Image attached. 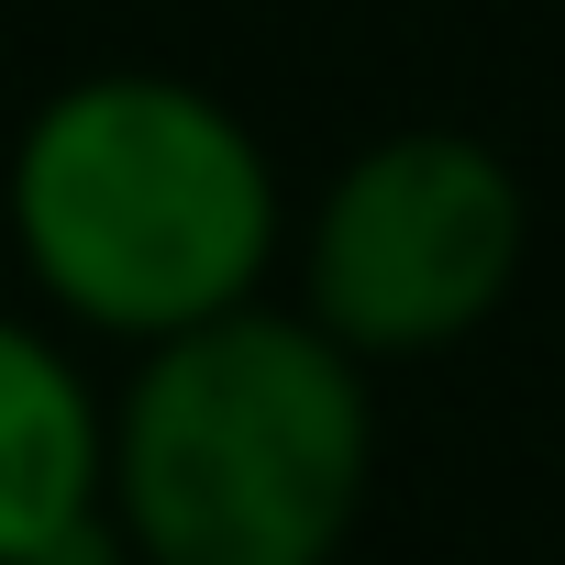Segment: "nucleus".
Returning <instances> with one entry per match:
<instances>
[{"label":"nucleus","instance_id":"nucleus-1","mask_svg":"<svg viewBox=\"0 0 565 565\" xmlns=\"http://www.w3.org/2000/svg\"><path fill=\"white\" fill-rule=\"evenodd\" d=\"M0 222L56 322L145 355L266 300L289 189L222 89L178 67H89L23 111Z\"/></svg>","mask_w":565,"mask_h":565},{"label":"nucleus","instance_id":"nucleus-2","mask_svg":"<svg viewBox=\"0 0 565 565\" xmlns=\"http://www.w3.org/2000/svg\"><path fill=\"white\" fill-rule=\"evenodd\" d=\"M377 488V388L311 322L244 300L134 355L111 399V532L134 565H333Z\"/></svg>","mask_w":565,"mask_h":565},{"label":"nucleus","instance_id":"nucleus-3","mask_svg":"<svg viewBox=\"0 0 565 565\" xmlns=\"http://www.w3.org/2000/svg\"><path fill=\"white\" fill-rule=\"evenodd\" d=\"M532 266V189L488 134L411 122L355 145L300 222V311L377 377L455 355Z\"/></svg>","mask_w":565,"mask_h":565},{"label":"nucleus","instance_id":"nucleus-4","mask_svg":"<svg viewBox=\"0 0 565 565\" xmlns=\"http://www.w3.org/2000/svg\"><path fill=\"white\" fill-rule=\"evenodd\" d=\"M100 488H111V399L45 322L0 311V565H45L89 521H111Z\"/></svg>","mask_w":565,"mask_h":565}]
</instances>
